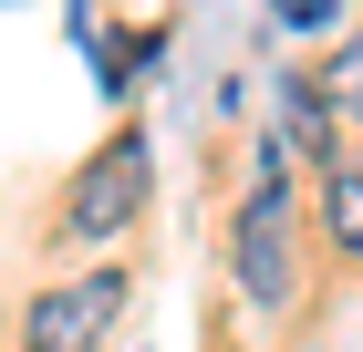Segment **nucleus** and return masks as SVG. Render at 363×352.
I'll use <instances>...</instances> for the list:
<instances>
[{
	"instance_id": "4",
	"label": "nucleus",
	"mask_w": 363,
	"mask_h": 352,
	"mask_svg": "<svg viewBox=\"0 0 363 352\" xmlns=\"http://www.w3.org/2000/svg\"><path fill=\"white\" fill-rule=\"evenodd\" d=\"M280 156H333V104L280 73Z\"/></svg>"
},
{
	"instance_id": "5",
	"label": "nucleus",
	"mask_w": 363,
	"mask_h": 352,
	"mask_svg": "<svg viewBox=\"0 0 363 352\" xmlns=\"http://www.w3.org/2000/svg\"><path fill=\"white\" fill-rule=\"evenodd\" d=\"M322 228L342 259H363V166H322Z\"/></svg>"
},
{
	"instance_id": "7",
	"label": "nucleus",
	"mask_w": 363,
	"mask_h": 352,
	"mask_svg": "<svg viewBox=\"0 0 363 352\" xmlns=\"http://www.w3.org/2000/svg\"><path fill=\"white\" fill-rule=\"evenodd\" d=\"M270 21H291V31H322V21H333V0H270Z\"/></svg>"
},
{
	"instance_id": "1",
	"label": "nucleus",
	"mask_w": 363,
	"mask_h": 352,
	"mask_svg": "<svg viewBox=\"0 0 363 352\" xmlns=\"http://www.w3.org/2000/svg\"><path fill=\"white\" fill-rule=\"evenodd\" d=\"M228 270H239V290H250L259 311H291V300H301V208H291V187H259L250 208H239Z\"/></svg>"
},
{
	"instance_id": "3",
	"label": "nucleus",
	"mask_w": 363,
	"mask_h": 352,
	"mask_svg": "<svg viewBox=\"0 0 363 352\" xmlns=\"http://www.w3.org/2000/svg\"><path fill=\"white\" fill-rule=\"evenodd\" d=\"M114 311H125V270H94V280H73V290H42V300H31L21 342L31 352H94L114 331Z\"/></svg>"
},
{
	"instance_id": "2",
	"label": "nucleus",
	"mask_w": 363,
	"mask_h": 352,
	"mask_svg": "<svg viewBox=\"0 0 363 352\" xmlns=\"http://www.w3.org/2000/svg\"><path fill=\"white\" fill-rule=\"evenodd\" d=\"M135 208H145V135H125V145H104V156H84V176H73L62 208H52V239L104 249V239H125Z\"/></svg>"
},
{
	"instance_id": "6",
	"label": "nucleus",
	"mask_w": 363,
	"mask_h": 352,
	"mask_svg": "<svg viewBox=\"0 0 363 352\" xmlns=\"http://www.w3.org/2000/svg\"><path fill=\"white\" fill-rule=\"evenodd\" d=\"M322 104H333V114H353V125H363V31H353V42L333 52V73H322Z\"/></svg>"
}]
</instances>
